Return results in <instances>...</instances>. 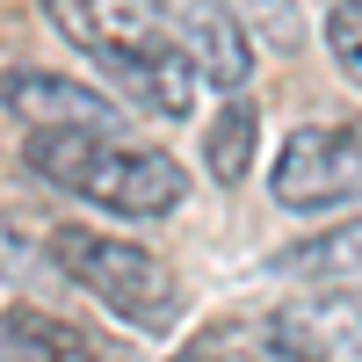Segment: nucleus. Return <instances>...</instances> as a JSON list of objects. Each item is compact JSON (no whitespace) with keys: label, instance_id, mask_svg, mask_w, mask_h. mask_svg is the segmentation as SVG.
Instances as JSON below:
<instances>
[{"label":"nucleus","instance_id":"20e7f679","mask_svg":"<svg viewBox=\"0 0 362 362\" xmlns=\"http://www.w3.org/2000/svg\"><path fill=\"white\" fill-rule=\"evenodd\" d=\"M268 189H276L283 210H341V203H355L362 196V131H348V124L290 131Z\"/></svg>","mask_w":362,"mask_h":362},{"label":"nucleus","instance_id":"9b49d317","mask_svg":"<svg viewBox=\"0 0 362 362\" xmlns=\"http://www.w3.org/2000/svg\"><path fill=\"white\" fill-rule=\"evenodd\" d=\"M326 51H334V66L362 87V0H341V8L326 15Z\"/></svg>","mask_w":362,"mask_h":362},{"label":"nucleus","instance_id":"423d86ee","mask_svg":"<svg viewBox=\"0 0 362 362\" xmlns=\"http://www.w3.org/2000/svg\"><path fill=\"white\" fill-rule=\"evenodd\" d=\"M160 29L174 37V51L196 66V80L210 87H225V95H239L254 73V44H247V29L232 22L225 0H167L160 8Z\"/></svg>","mask_w":362,"mask_h":362},{"label":"nucleus","instance_id":"6e6552de","mask_svg":"<svg viewBox=\"0 0 362 362\" xmlns=\"http://www.w3.org/2000/svg\"><path fill=\"white\" fill-rule=\"evenodd\" d=\"M0 355H58V362H87V355H109L95 334H80V326L51 319V312H0Z\"/></svg>","mask_w":362,"mask_h":362},{"label":"nucleus","instance_id":"f257e3e1","mask_svg":"<svg viewBox=\"0 0 362 362\" xmlns=\"http://www.w3.org/2000/svg\"><path fill=\"white\" fill-rule=\"evenodd\" d=\"M22 160H29V174H44L51 189L87 196L95 210H116V218H167V210L189 196L181 160L153 153V145H124L109 131H29Z\"/></svg>","mask_w":362,"mask_h":362},{"label":"nucleus","instance_id":"7ed1b4c3","mask_svg":"<svg viewBox=\"0 0 362 362\" xmlns=\"http://www.w3.org/2000/svg\"><path fill=\"white\" fill-rule=\"evenodd\" d=\"M51 268L66 283H80L102 312H116L138 334H167L181 319V283L160 254L131 247V239H109V232H87V225H58L51 232Z\"/></svg>","mask_w":362,"mask_h":362},{"label":"nucleus","instance_id":"1a4fd4ad","mask_svg":"<svg viewBox=\"0 0 362 362\" xmlns=\"http://www.w3.org/2000/svg\"><path fill=\"white\" fill-rule=\"evenodd\" d=\"M276 276H319V283H362V218L319 232V239H297V247L276 254Z\"/></svg>","mask_w":362,"mask_h":362},{"label":"nucleus","instance_id":"39448f33","mask_svg":"<svg viewBox=\"0 0 362 362\" xmlns=\"http://www.w3.org/2000/svg\"><path fill=\"white\" fill-rule=\"evenodd\" d=\"M0 109L29 131H109V138H124V109L102 87L66 80V73H0Z\"/></svg>","mask_w":362,"mask_h":362},{"label":"nucleus","instance_id":"9d476101","mask_svg":"<svg viewBox=\"0 0 362 362\" xmlns=\"http://www.w3.org/2000/svg\"><path fill=\"white\" fill-rule=\"evenodd\" d=\"M254 109L247 102H225L218 116L203 124V167H210V181H247V167H254Z\"/></svg>","mask_w":362,"mask_h":362},{"label":"nucleus","instance_id":"0eeeda50","mask_svg":"<svg viewBox=\"0 0 362 362\" xmlns=\"http://www.w3.org/2000/svg\"><path fill=\"white\" fill-rule=\"evenodd\" d=\"M261 348H268V355L362 362V283H355V290H326V297H297V305L268 312Z\"/></svg>","mask_w":362,"mask_h":362},{"label":"nucleus","instance_id":"f8f14e48","mask_svg":"<svg viewBox=\"0 0 362 362\" xmlns=\"http://www.w3.org/2000/svg\"><path fill=\"white\" fill-rule=\"evenodd\" d=\"M0 283H44V254L29 247L15 210H0Z\"/></svg>","mask_w":362,"mask_h":362},{"label":"nucleus","instance_id":"f03ea898","mask_svg":"<svg viewBox=\"0 0 362 362\" xmlns=\"http://www.w3.org/2000/svg\"><path fill=\"white\" fill-rule=\"evenodd\" d=\"M44 15H51L58 37L80 44L116 87H131L153 116H189L196 109V66L174 51V37L160 22H145L131 8H102V0H44Z\"/></svg>","mask_w":362,"mask_h":362}]
</instances>
